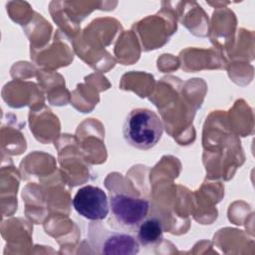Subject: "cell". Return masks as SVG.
Listing matches in <instances>:
<instances>
[{
  "mask_svg": "<svg viewBox=\"0 0 255 255\" xmlns=\"http://www.w3.org/2000/svg\"><path fill=\"white\" fill-rule=\"evenodd\" d=\"M138 252V243L129 234L112 233L109 235L103 245L102 253L105 254H136Z\"/></svg>",
  "mask_w": 255,
  "mask_h": 255,
  "instance_id": "obj_4",
  "label": "cell"
},
{
  "mask_svg": "<svg viewBox=\"0 0 255 255\" xmlns=\"http://www.w3.org/2000/svg\"><path fill=\"white\" fill-rule=\"evenodd\" d=\"M137 227L138 242L144 246L155 244L162 238V224L155 217L144 219Z\"/></svg>",
  "mask_w": 255,
  "mask_h": 255,
  "instance_id": "obj_5",
  "label": "cell"
},
{
  "mask_svg": "<svg viewBox=\"0 0 255 255\" xmlns=\"http://www.w3.org/2000/svg\"><path fill=\"white\" fill-rule=\"evenodd\" d=\"M116 221L127 228L137 227L146 217L149 202L146 199L128 194H115L110 201Z\"/></svg>",
  "mask_w": 255,
  "mask_h": 255,
  "instance_id": "obj_2",
  "label": "cell"
},
{
  "mask_svg": "<svg viewBox=\"0 0 255 255\" xmlns=\"http://www.w3.org/2000/svg\"><path fill=\"white\" fill-rule=\"evenodd\" d=\"M124 136L133 147L149 149L160 139L163 126L160 118L151 110L137 108L128 115L124 124Z\"/></svg>",
  "mask_w": 255,
  "mask_h": 255,
  "instance_id": "obj_1",
  "label": "cell"
},
{
  "mask_svg": "<svg viewBox=\"0 0 255 255\" xmlns=\"http://www.w3.org/2000/svg\"><path fill=\"white\" fill-rule=\"evenodd\" d=\"M73 206L80 215L89 220L105 219L110 209L107 194L100 187L93 185H86L77 191Z\"/></svg>",
  "mask_w": 255,
  "mask_h": 255,
  "instance_id": "obj_3",
  "label": "cell"
}]
</instances>
